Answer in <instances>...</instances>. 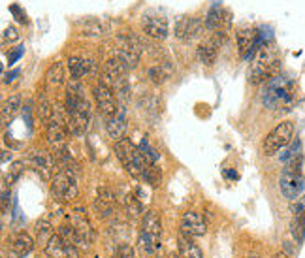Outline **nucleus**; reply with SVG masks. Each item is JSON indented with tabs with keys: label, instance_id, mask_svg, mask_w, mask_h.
<instances>
[{
	"label": "nucleus",
	"instance_id": "nucleus-1",
	"mask_svg": "<svg viewBox=\"0 0 305 258\" xmlns=\"http://www.w3.org/2000/svg\"><path fill=\"white\" fill-rule=\"evenodd\" d=\"M66 110L70 117V130L74 136H83L91 129V106L85 98L83 83L70 79L66 87Z\"/></svg>",
	"mask_w": 305,
	"mask_h": 258
},
{
	"label": "nucleus",
	"instance_id": "nucleus-2",
	"mask_svg": "<svg viewBox=\"0 0 305 258\" xmlns=\"http://www.w3.org/2000/svg\"><path fill=\"white\" fill-rule=\"evenodd\" d=\"M281 57L279 49L273 45V42L264 43L262 47L256 51V55L251 60L249 68V81L258 85V83H268L270 79L279 76Z\"/></svg>",
	"mask_w": 305,
	"mask_h": 258
},
{
	"label": "nucleus",
	"instance_id": "nucleus-3",
	"mask_svg": "<svg viewBox=\"0 0 305 258\" xmlns=\"http://www.w3.org/2000/svg\"><path fill=\"white\" fill-rule=\"evenodd\" d=\"M264 106L273 112H290L296 102V83L287 76H275L268 81L264 91Z\"/></svg>",
	"mask_w": 305,
	"mask_h": 258
},
{
	"label": "nucleus",
	"instance_id": "nucleus-4",
	"mask_svg": "<svg viewBox=\"0 0 305 258\" xmlns=\"http://www.w3.org/2000/svg\"><path fill=\"white\" fill-rule=\"evenodd\" d=\"M279 187L283 196L288 200H298L302 196V192L305 189L304 183V173H302V156H298L296 160L287 164V168L283 170L279 179Z\"/></svg>",
	"mask_w": 305,
	"mask_h": 258
},
{
	"label": "nucleus",
	"instance_id": "nucleus-5",
	"mask_svg": "<svg viewBox=\"0 0 305 258\" xmlns=\"http://www.w3.org/2000/svg\"><path fill=\"white\" fill-rule=\"evenodd\" d=\"M115 151H117L119 160L123 162L125 170H127L132 177L136 179H144V168H145V158L140 151V147H136L130 139H121L115 143Z\"/></svg>",
	"mask_w": 305,
	"mask_h": 258
},
{
	"label": "nucleus",
	"instance_id": "nucleus-6",
	"mask_svg": "<svg viewBox=\"0 0 305 258\" xmlns=\"http://www.w3.org/2000/svg\"><path fill=\"white\" fill-rule=\"evenodd\" d=\"M142 42L132 34H119L117 43H115V51L113 57H117L127 68H136L140 62V55H142Z\"/></svg>",
	"mask_w": 305,
	"mask_h": 258
},
{
	"label": "nucleus",
	"instance_id": "nucleus-7",
	"mask_svg": "<svg viewBox=\"0 0 305 258\" xmlns=\"http://www.w3.org/2000/svg\"><path fill=\"white\" fill-rule=\"evenodd\" d=\"M292 138H294V123H290V121L279 123V125L266 136V139H264V143H262L264 155H268V156L275 155V153L281 151L283 147L290 145V143H292Z\"/></svg>",
	"mask_w": 305,
	"mask_h": 258
},
{
	"label": "nucleus",
	"instance_id": "nucleus-8",
	"mask_svg": "<svg viewBox=\"0 0 305 258\" xmlns=\"http://www.w3.org/2000/svg\"><path fill=\"white\" fill-rule=\"evenodd\" d=\"M77 192H79V189H77L74 172L59 168L55 177L51 179V194L59 202H72L77 198Z\"/></svg>",
	"mask_w": 305,
	"mask_h": 258
},
{
	"label": "nucleus",
	"instance_id": "nucleus-9",
	"mask_svg": "<svg viewBox=\"0 0 305 258\" xmlns=\"http://www.w3.org/2000/svg\"><path fill=\"white\" fill-rule=\"evenodd\" d=\"M72 226H74V230H76V236H77V249L81 247V249H89L91 247V243H93V238H94V230H93V224L89 221V217H87V211H85L83 207H76L74 209V213L70 215L68 219Z\"/></svg>",
	"mask_w": 305,
	"mask_h": 258
},
{
	"label": "nucleus",
	"instance_id": "nucleus-10",
	"mask_svg": "<svg viewBox=\"0 0 305 258\" xmlns=\"http://www.w3.org/2000/svg\"><path fill=\"white\" fill-rule=\"evenodd\" d=\"M94 98H96V106H98V110L100 113L106 117V119H110L113 117L119 110V104H117V96L113 93V89H111L108 83H96L94 87Z\"/></svg>",
	"mask_w": 305,
	"mask_h": 258
},
{
	"label": "nucleus",
	"instance_id": "nucleus-11",
	"mask_svg": "<svg viewBox=\"0 0 305 258\" xmlns=\"http://www.w3.org/2000/svg\"><path fill=\"white\" fill-rule=\"evenodd\" d=\"M26 160L40 172V175H42L43 179H51L53 173H57L55 170H59L57 168V158L53 156V153L43 151V149H34V151H30L28 156H26Z\"/></svg>",
	"mask_w": 305,
	"mask_h": 258
},
{
	"label": "nucleus",
	"instance_id": "nucleus-12",
	"mask_svg": "<svg viewBox=\"0 0 305 258\" xmlns=\"http://www.w3.org/2000/svg\"><path fill=\"white\" fill-rule=\"evenodd\" d=\"M45 257L47 258H79V249L74 243L62 240L59 234H53L51 240L45 243Z\"/></svg>",
	"mask_w": 305,
	"mask_h": 258
},
{
	"label": "nucleus",
	"instance_id": "nucleus-13",
	"mask_svg": "<svg viewBox=\"0 0 305 258\" xmlns=\"http://www.w3.org/2000/svg\"><path fill=\"white\" fill-rule=\"evenodd\" d=\"M142 26L145 34L154 38V40H164L168 36V19L156 11H147L142 17Z\"/></svg>",
	"mask_w": 305,
	"mask_h": 258
},
{
	"label": "nucleus",
	"instance_id": "nucleus-14",
	"mask_svg": "<svg viewBox=\"0 0 305 258\" xmlns=\"http://www.w3.org/2000/svg\"><path fill=\"white\" fill-rule=\"evenodd\" d=\"M205 30V23L200 17H181L175 23V36L183 42H190Z\"/></svg>",
	"mask_w": 305,
	"mask_h": 258
},
{
	"label": "nucleus",
	"instance_id": "nucleus-15",
	"mask_svg": "<svg viewBox=\"0 0 305 258\" xmlns=\"http://www.w3.org/2000/svg\"><path fill=\"white\" fill-rule=\"evenodd\" d=\"M181 232L190 236V238H202L207 232V223L202 213L198 211H186L181 217Z\"/></svg>",
	"mask_w": 305,
	"mask_h": 258
},
{
	"label": "nucleus",
	"instance_id": "nucleus-16",
	"mask_svg": "<svg viewBox=\"0 0 305 258\" xmlns=\"http://www.w3.org/2000/svg\"><path fill=\"white\" fill-rule=\"evenodd\" d=\"M106 130L115 143L125 139V134H127V106L125 104H119L117 113L110 119H106Z\"/></svg>",
	"mask_w": 305,
	"mask_h": 258
},
{
	"label": "nucleus",
	"instance_id": "nucleus-17",
	"mask_svg": "<svg viewBox=\"0 0 305 258\" xmlns=\"http://www.w3.org/2000/svg\"><path fill=\"white\" fill-rule=\"evenodd\" d=\"M117 207V198L115 194L111 192L108 187H100L96 190V198H94V211L98 213V217L102 219H108L110 215H113Z\"/></svg>",
	"mask_w": 305,
	"mask_h": 258
},
{
	"label": "nucleus",
	"instance_id": "nucleus-18",
	"mask_svg": "<svg viewBox=\"0 0 305 258\" xmlns=\"http://www.w3.org/2000/svg\"><path fill=\"white\" fill-rule=\"evenodd\" d=\"M68 70H70V78L81 81L87 76H93L96 72V64L89 59H81V57H70L68 59Z\"/></svg>",
	"mask_w": 305,
	"mask_h": 258
},
{
	"label": "nucleus",
	"instance_id": "nucleus-19",
	"mask_svg": "<svg viewBox=\"0 0 305 258\" xmlns=\"http://www.w3.org/2000/svg\"><path fill=\"white\" fill-rule=\"evenodd\" d=\"M160 240H162V236H152V234L140 232L138 247L142 251V255H145V257H156L162 247Z\"/></svg>",
	"mask_w": 305,
	"mask_h": 258
},
{
	"label": "nucleus",
	"instance_id": "nucleus-20",
	"mask_svg": "<svg viewBox=\"0 0 305 258\" xmlns=\"http://www.w3.org/2000/svg\"><path fill=\"white\" fill-rule=\"evenodd\" d=\"M179 257L181 258H203L202 249L196 245L190 236L179 234Z\"/></svg>",
	"mask_w": 305,
	"mask_h": 258
},
{
	"label": "nucleus",
	"instance_id": "nucleus-21",
	"mask_svg": "<svg viewBox=\"0 0 305 258\" xmlns=\"http://www.w3.org/2000/svg\"><path fill=\"white\" fill-rule=\"evenodd\" d=\"M142 232L152 234V236H162V219L156 211H145V215L142 217Z\"/></svg>",
	"mask_w": 305,
	"mask_h": 258
},
{
	"label": "nucleus",
	"instance_id": "nucleus-22",
	"mask_svg": "<svg viewBox=\"0 0 305 258\" xmlns=\"http://www.w3.org/2000/svg\"><path fill=\"white\" fill-rule=\"evenodd\" d=\"M21 108H23V104H21V96L19 95H11L8 96L4 104H2V121L8 125L11 121L15 119V115L21 112Z\"/></svg>",
	"mask_w": 305,
	"mask_h": 258
},
{
	"label": "nucleus",
	"instance_id": "nucleus-23",
	"mask_svg": "<svg viewBox=\"0 0 305 258\" xmlns=\"http://www.w3.org/2000/svg\"><path fill=\"white\" fill-rule=\"evenodd\" d=\"M217 51H219V47L211 42V40H205L203 43L198 45V49H196V55H198V59L202 64L205 66H211L213 62L217 60Z\"/></svg>",
	"mask_w": 305,
	"mask_h": 258
},
{
	"label": "nucleus",
	"instance_id": "nucleus-24",
	"mask_svg": "<svg viewBox=\"0 0 305 258\" xmlns=\"http://www.w3.org/2000/svg\"><path fill=\"white\" fill-rule=\"evenodd\" d=\"M32 249H34V240L28 234L21 232L11 240V251L15 253L17 257H26Z\"/></svg>",
	"mask_w": 305,
	"mask_h": 258
},
{
	"label": "nucleus",
	"instance_id": "nucleus-25",
	"mask_svg": "<svg viewBox=\"0 0 305 258\" xmlns=\"http://www.w3.org/2000/svg\"><path fill=\"white\" fill-rule=\"evenodd\" d=\"M171 72H173V68H171V64H169L168 60L158 62V64H154V66H151V68L147 70L151 81L152 83H156V85H158V83H164V81L171 76Z\"/></svg>",
	"mask_w": 305,
	"mask_h": 258
},
{
	"label": "nucleus",
	"instance_id": "nucleus-26",
	"mask_svg": "<svg viewBox=\"0 0 305 258\" xmlns=\"http://www.w3.org/2000/svg\"><path fill=\"white\" fill-rule=\"evenodd\" d=\"M64 81V68H62V62H53L47 72H45V83L49 89H55V87L62 85Z\"/></svg>",
	"mask_w": 305,
	"mask_h": 258
},
{
	"label": "nucleus",
	"instance_id": "nucleus-27",
	"mask_svg": "<svg viewBox=\"0 0 305 258\" xmlns=\"http://www.w3.org/2000/svg\"><path fill=\"white\" fill-rule=\"evenodd\" d=\"M125 206H127L128 217H132V219H140V217H144V215H145L142 202L136 198L134 194H128L127 200H125Z\"/></svg>",
	"mask_w": 305,
	"mask_h": 258
},
{
	"label": "nucleus",
	"instance_id": "nucleus-28",
	"mask_svg": "<svg viewBox=\"0 0 305 258\" xmlns=\"http://www.w3.org/2000/svg\"><path fill=\"white\" fill-rule=\"evenodd\" d=\"M51 228H53V226H51L49 219H40V221L36 223V238H38L40 243H47V241L51 240V236H53Z\"/></svg>",
	"mask_w": 305,
	"mask_h": 258
},
{
	"label": "nucleus",
	"instance_id": "nucleus-29",
	"mask_svg": "<svg viewBox=\"0 0 305 258\" xmlns=\"http://www.w3.org/2000/svg\"><path fill=\"white\" fill-rule=\"evenodd\" d=\"M140 151H142V155H144L145 162L147 164L158 162V153H156L154 147H151V143H149L147 139H142V143H140Z\"/></svg>",
	"mask_w": 305,
	"mask_h": 258
},
{
	"label": "nucleus",
	"instance_id": "nucleus-30",
	"mask_svg": "<svg viewBox=\"0 0 305 258\" xmlns=\"http://www.w3.org/2000/svg\"><path fill=\"white\" fill-rule=\"evenodd\" d=\"M160 172H158V168H156V164H145L144 168V179L147 183H151L152 187H156L158 183H160Z\"/></svg>",
	"mask_w": 305,
	"mask_h": 258
},
{
	"label": "nucleus",
	"instance_id": "nucleus-31",
	"mask_svg": "<svg viewBox=\"0 0 305 258\" xmlns=\"http://www.w3.org/2000/svg\"><path fill=\"white\" fill-rule=\"evenodd\" d=\"M81 32H83V34H89V36H100V34H104V26H102L98 21L89 19V21L81 23Z\"/></svg>",
	"mask_w": 305,
	"mask_h": 258
},
{
	"label": "nucleus",
	"instance_id": "nucleus-32",
	"mask_svg": "<svg viewBox=\"0 0 305 258\" xmlns=\"http://www.w3.org/2000/svg\"><path fill=\"white\" fill-rule=\"evenodd\" d=\"M300 151H302V143H300V139H296V141H292L290 143V147L287 149V153H283V156H281V160L285 164L292 162V160H296L300 155Z\"/></svg>",
	"mask_w": 305,
	"mask_h": 258
},
{
	"label": "nucleus",
	"instance_id": "nucleus-33",
	"mask_svg": "<svg viewBox=\"0 0 305 258\" xmlns=\"http://www.w3.org/2000/svg\"><path fill=\"white\" fill-rule=\"evenodd\" d=\"M21 40V32L17 30L15 26H8V28H4V32H2V42L4 43H15Z\"/></svg>",
	"mask_w": 305,
	"mask_h": 258
},
{
	"label": "nucleus",
	"instance_id": "nucleus-34",
	"mask_svg": "<svg viewBox=\"0 0 305 258\" xmlns=\"http://www.w3.org/2000/svg\"><path fill=\"white\" fill-rule=\"evenodd\" d=\"M113 258H134V249L128 245V243H119Z\"/></svg>",
	"mask_w": 305,
	"mask_h": 258
},
{
	"label": "nucleus",
	"instance_id": "nucleus-35",
	"mask_svg": "<svg viewBox=\"0 0 305 258\" xmlns=\"http://www.w3.org/2000/svg\"><path fill=\"white\" fill-rule=\"evenodd\" d=\"M9 11L15 15V19L19 21V23H23V25H26V23H28V19H26V13L23 11V9H21V6H19V4H11V6H9Z\"/></svg>",
	"mask_w": 305,
	"mask_h": 258
},
{
	"label": "nucleus",
	"instance_id": "nucleus-36",
	"mask_svg": "<svg viewBox=\"0 0 305 258\" xmlns=\"http://www.w3.org/2000/svg\"><path fill=\"white\" fill-rule=\"evenodd\" d=\"M21 172H23V160H17L15 164H11V168H9V183H13L21 175Z\"/></svg>",
	"mask_w": 305,
	"mask_h": 258
},
{
	"label": "nucleus",
	"instance_id": "nucleus-37",
	"mask_svg": "<svg viewBox=\"0 0 305 258\" xmlns=\"http://www.w3.org/2000/svg\"><path fill=\"white\" fill-rule=\"evenodd\" d=\"M23 53H25V47H17L15 51H11V53H9V55H8L9 64H13V62H17V59H19V57H21Z\"/></svg>",
	"mask_w": 305,
	"mask_h": 258
},
{
	"label": "nucleus",
	"instance_id": "nucleus-38",
	"mask_svg": "<svg viewBox=\"0 0 305 258\" xmlns=\"http://www.w3.org/2000/svg\"><path fill=\"white\" fill-rule=\"evenodd\" d=\"M273 258H290L288 257V253H285V251H281V253H277V255H275V257Z\"/></svg>",
	"mask_w": 305,
	"mask_h": 258
},
{
	"label": "nucleus",
	"instance_id": "nucleus-39",
	"mask_svg": "<svg viewBox=\"0 0 305 258\" xmlns=\"http://www.w3.org/2000/svg\"><path fill=\"white\" fill-rule=\"evenodd\" d=\"M247 258H260V257H256V255H251V257H247Z\"/></svg>",
	"mask_w": 305,
	"mask_h": 258
},
{
	"label": "nucleus",
	"instance_id": "nucleus-40",
	"mask_svg": "<svg viewBox=\"0 0 305 258\" xmlns=\"http://www.w3.org/2000/svg\"><path fill=\"white\" fill-rule=\"evenodd\" d=\"M156 258H166V257H156Z\"/></svg>",
	"mask_w": 305,
	"mask_h": 258
}]
</instances>
